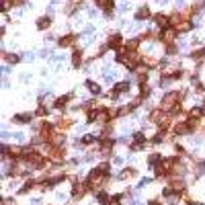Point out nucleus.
I'll list each match as a JSON object with an SVG mask.
<instances>
[{
  "mask_svg": "<svg viewBox=\"0 0 205 205\" xmlns=\"http://www.w3.org/2000/svg\"><path fill=\"white\" fill-rule=\"evenodd\" d=\"M156 23L158 25H166V19H164L162 14H156Z\"/></svg>",
  "mask_w": 205,
  "mask_h": 205,
  "instance_id": "20e7f679",
  "label": "nucleus"
},
{
  "mask_svg": "<svg viewBox=\"0 0 205 205\" xmlns=\"http://www.w3.org/2000/svg\"><path fill=\"white\" fill-rule=\"evenodd\" d=\"M47 23H49V19H41V21H39V29H45V27H47Z\"/></svg>",
  "mask_w": 205,
  "mask_h": 205,
  "instance_id": "39448f33",
  "label": "nucleus"
},
{
  "mask_svg": "<svg viewBox=\"0 0 205 205\" xmlns=\"http://www.w3.org/2000/svg\"><path fill=\"white\" fill-rule=\"evenodd\" d=\"M146 14H148V10H146V8H142V10H140V12H137V19H144V17H146Z\"/></svg>",
  "mask_w": 205,
  "mask_h": 205,
  "instance_id": "423d86ee",
  "label": "nucleus"
},
{
  "mask_svg": "<svg viewBox=\"0 0 205 205\" xmlns=\"http://www.w3.org/2000/svg\"><path fill=\"white\" fill-rule=\"evenodd\" d=\"M119 43H121L119 35H113V37H111V45H113V47H115V45H119Z\"/></svg>",
  "mask_w": 205,
  "mask_h": 205,
  "instance_id": "7ed1b4c3",
  "label": "nucleus"
},
{
  "mask_svg": "<svg viewBox=\"0 0 205 205\" xmlns=\"http://www.w3.org/2000/svg\"><path fill=\"white\" fill-rule=\"evenodd\" d=\"M29 117H31V115H17V117H14V121H19V123H27V121H29Z\"/></svg>",
  "mask_w": 205,
  "mask_h": 205,
  "instance_id": "f257e3e1",
  "label": "nucleus"
},
{
  "mask_svg": "<svg viewBox=\"0 0 205 205\" xmlns=\"http://www.w3.org/2000/svg\"><path fill=\"white\" fill-rule=\"evenodd\" d=\"M86 86H88V88H90V90H92V92H101V86H96V84H94V82H88V84H86Z\"/></svg>",
  "mask_w": 205,
  "mask_h": 205,
  "instance_id": "f03ea898",
  "label": "nucleus"
}]
</instances>
